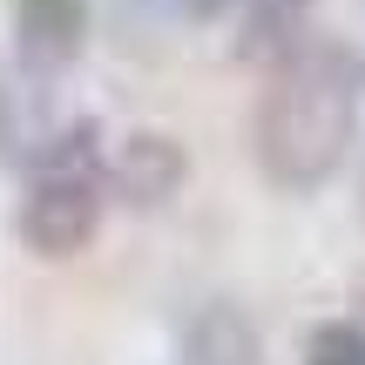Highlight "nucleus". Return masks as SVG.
Listing matches in <instances>:
<instances>
[{
    "label": "nucleus",
    "instance_id": "6",
    "mask_svg": "<svg viewBox=\"0 0 365 365\" xmlns=\"http://www.w3.org/2000/svg\"><path fill=\"white\" fill-rule=\"evenodd\" d=\"M304 14H312V0H244V41H237V54L244 61H291V54L304 48Z\"/></svg>",
    "mask_w": 365,
    "mask_h": 365
},
{
    "label": "nucleus",
    "instance_id": "1",
    "mask_svg": "<svg viewBox=\"0 0 365 365\" xmlns=\"http://www.w3.org/2000/svg\"><path fill=\"white\" fill-rule=\"evenodd\" d=\"M359 129V61L339 41H304L291 61L271 68L257 102V170L271 190L312 196L339 176Z\"/></svg>",
    "mask_w": 365,
    "mask_h": 365
},
{
    "label": "nucleus",
    "instance_id": "5",
    "mask_svg": "<svg viewBox=\"0 0 365 365\" xmlns=\"http://www.w3.org/2000/svg\"><path fill=\"white\" fill-rule=\"evenodd\" d=\"M14 41L34 68H61L88 41V7L81 0H14Z\"/></svg>",
    "mask_w": 365,
    "mask_h": 365
},
{
    "label": "nucleus",
    "instance_id": "4",
    "mask_svg": "<svg viewBox=\"0 0 365 365\" xmlns=\"http://www.w3.org/2000/svg\"><path fill=\"white\" fill-rule=\"evenodd\" d=\"M182 365H271V352L250 312H237L230 298H210L182 331Z\"/></svg>",
    "mask_w": 365,
    "mask_h": 365
},
{
    "label": "nucleus",
    "instance_id": "2",
    "mask_svg": "<svg viewBox=\"0 0 365 365\" xmlns=\"http://www.w3.org/2000/svg\"><path fill=\"white\" fill-rule=\"evenodd\" d=\"M108 203V163L95 149V122L61 129L34 156V182L21 196V237L34 257H81L102 230Z\"/></svg>",
    "mask_w": 365,
    "mask_h": 365
},
{
    "label": "nucleus",
    "instance_id": "8",
    "mask_svg": "<svg viewBox=\"0 0 365 365\" xmlns=\"http://www.w3.org/2000/svg\"><path fill=\"white\" fill-rule=\"evenodd\" d=\"M182 7H190V14H196V21H217V14H230V7H237V0H182Z\"/></svg>",
    "mask_w": 365,
    "mask_h": 365
},
{
    "label": "nucleus",
    "instance_id": "7",
    "mask_svg": "<svg viewBox=\"0 0 365 365\" xmlns=\"http://www.w3.org/2000/svg\"><path fill=\"white\" fill-rule=\"evenodd\" d=\"M304 365H365V325L352 318H325L304 331Z\"/></svg>",
    "mask_w": 365,
    "mask_h": 365
},
{
    "label": "nucleus",
    "instance_id": "3",
    "mask_svg": "<svg viewBox=\"0 0 365 365\" xmlns=\"http://www.w3.org/2000/svg\"><path fill=\"white\" fill-rule=\"evenodd\" d=\"M182 176H190V156H182V143L163 135V129H135L129 143H122V156L108 163V182H115L135 210H163L182 190Z\"/></svg>",
    "mask_w": 365,
    "mask_h": 365
}]
</instances>
